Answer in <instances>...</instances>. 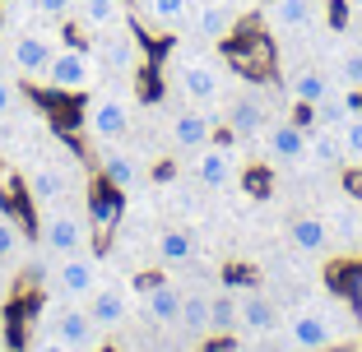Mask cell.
Instances as JSON below:
<instances>
[{"instance_id":"6da1fadb","label":"cell","mask_w":362,"mask_h":352,"mask_svg":"<svg viewBox=\"0 0 362 352\" xmlns=\"http://www.w3.org/2000/svg\"><path fill=\"white\" fill-rule=\"evenodd\" d=\"M284 334H288V348L325 352V348H339V343L362 339V320H358V310H349L339 297H316V301H307V306L288 310Z\"/></svg>"},{"instance_id":"7a4b0ae2","label":"cell","mask_w":362,"mask_h":352,"mask_svg":"<svg viewBox=\"0 0 362 352\" xmlns=\"http://www.w3.org/2000/svg\"><path fill=\"white\" fill-rule=\"evenodd\" d=\"M168 84L177 88L186 102H195V107H214L218 93H223V70H218L209 56L177 47V51L168 56Z\"/></svg>"},{"instance_id":"3957f363","label":"cell","mask_w":362,"mask_h":352,"mask_svg":"<svg viewBox=\"0 0 362 352\" xmlns=\"http://www.w3.org/2000/svg\"><path fill=\"white\" fill-rule=\"evenodd\" d=\"M42 334L61 339L70 352H98V343H103V329L93 324L88 306H79V301H65V297H52V301L42 306Z\"/></svg>"},{"instance_id":"277c9868","label":"cell","mask_w":362,"mask_h":352,"mask_svg":"<svg viewBox=\"0 0 362 352\" xmlns=\"http://www.w3.org/2000/svg\"><path fill=\"white\" fill-rule=\"evenodd\" d=\"M37 236H42V245L52 250L56 260H61V255H79V250H88L93 227H88L84 209H70V204H47L42 223H37Z\"/></svg>"},{"instance_id":"5b68a950","label":"cell","mask_w":362,"mask_h":352,"mask_svg":"<svg viewBox=\"0 0 362 352\" xmlns=\"http://www.w3.org/2000/svg\"><path fill=\"white\" fill-rule=\"evenodd\" d=\"M130 116L135 107L126 93H93L84 102V135L93 144H121L130 135Z\"/></svg>"},{"instance_id":"8992f818","label":"cell","mask_w":362,"mask_h":352,"mask_svg":"<svg viewBox=\"0 0 362 352\" xmlns=\"http://www.w3.org/2000/svg\"><path fill=\"white\" fill-rule=\"evenodd\" d=\"M98 283H103V265H98L88 250L61 255V265H56V274H52V292L65 297V301H88L98 292Z\"/></svg>"},{"instance_id":"52a82bcc","label":"cell","mask_w":362,"mask_h":352,"mask_svg":"<svg viewBox=\"0 0 362 352\" xmlns=\"http://www.w3.org/2000/svg\"><path fill=\"white\" fill-rule=\"evenodd\" d=\"M93 79H98V61L88 51H79V47H61L52 70H47V88L52 93H88Z\"/></svg>"},{"instance_id":"ba28073f","label":"cell","mask_w":362,"mask_h":352,"mask_svg":"<svg viewBox=\"0 0 362 352\" xmlns=\"http://www.w3.org/2000/svg\"><path fill=\"white\" fill-rule=\"evenodd\" d=\"M186 23H191V32L200 37V42H228L237 32V10L228 5V0H200V5H191V14H186Z\"/></svg>"},{"instance_id":"9c48e42d","label":"cell","mask_w":362,"mask_h":352,"mask_svg":"<svg viewBox=\"0 0 362 352\" xmlns=\"http://www.w3.org/2000/svg\"><path fill=\"white\" fill-rule=\"evenodd\" d=\"M56 51L61 47L52 42V37H42V32H19L14 37V70H19L23 79H33V84H47V70H52Z\"/></svg>"},{"instance_id":"30bf717a","label":"cell","mask_w":362,"mask_h":352,"mask_svg":"<svg viewBox=\"0 0 362 352\" xmlns=\"http://www.w3.org/2000/svg\"><path fill=\"white\" fill-rule=\"evenodd\" d=\"M279 324H284V315H279V306L265 297V292H256V288L237 292V334H256V339H265V334H274Z\"/></svg>"},{"instance_id":"8fae6325","label":"cell","mask_w":362,"mask_h":352,"mask_svg":"<svg viewBox=\"0 0 362 352\" xmlns=\"http://www.w3.org/2000/svg\"><path fill=\"white\" fill-rule=\"evenodd\" d=\"M195 181L209 186V190H228V186H237V176H242V162H237L233 149H214V144H204V149H195Z\"/></svg>"},{"instance_id":"7c38bea8","label":"cell","mask_w":362,"mask_h":352,"mask_svg":"<svg viewBox=\"0 0 362 352\" xmlns=\"http://www.w3.org/2000/svg\"><path fill=\"white\" fill-rule=\"evenodd\" d=\"M265 153H269L274 167H298V162H307V130L293 126V121H269Z\"/></svg>"},{"instance_id":"4fadbf2b","label":"cell","mask_w":362,"mask_h":352,"mask_svg":"<svg viewBox=\"0 0 362 352\" xmlns=\"http://www.w3.org/2000/svg\"><path fill=\"white\" fill-rule=\"evenodd\" d=\"M325 232H330V250L339 245V250H358L362 245V204L349 200V195H339V200L330 204V214H325Z\"/></svg>"},{"instance_id":"5bb4252c","label":"cell","mask_w":362,"mask_h":352,"mask_svg":"<svg viewBox=\"0 0 362 352\" xmlns=\"http://www.w3.org/2000/svg\"><path fill=\"white\" fill-rule=\"evenodd\" d=\"M214 139V111L209 107H181L172 116V149L177 153H195Z\"/></svg>"},{"instance_id":"9a60e30c","label":"cell","mask_w":362,"mask_h":352,"mask_svg":"<svg viewBox=\"0 0 362 352\" xmlns=\"http://www.w3.org/2000/svg\"><path fill=\"white\" fill-rule=\"evenodd\" d=\"M284 88L298 107H316L320 97L334 88V79L320 70V65H284Z\"/></svg>"},{"instance_id":"2e32d148","label":"cell","mask_w":362,"mask_h":352,"mask_svg":"<svg viewBox=\"0 0 362 352\" xmlns=\"http://www.w3.org/2000/svg\"><path fill=\"white\" fill-rule=\"evenodd\" d=\"M98 70H107V75H126V79L139 70V42L130 37L126 28L103 32V47H98Z\"/></svg>"},{"instance_id":"e0dca14e","label":"cell","mask_w":362,"mask_h":352,"mask_svg":"<svg viewBox=\"0 0 362 352\" xmlns=\"http://www.w3.org/2000/svg\"><path fill=\"white\" fill-rule=\"evenodd\" d=\"M265 14L279 32H307L320 23V0H269Z\"/></svg>"},{"instance_id":"ac0fdd59","label":"cell","mask_w":362,"mask_h":352,"mask_svg":"<svg viewBox=\"0 0 362 352\" xmlns=\"http://www.w3.org/2000/svg\"><path fill=\"white\" fill-rule=\"evenodd\" d=\"M288 245L298 250V255H311V260H320L325 250H330V232H325V218L320 214H298L293 223H288Z\"/></svg>"},{"instance_id":"d6986e66","label":"cell","mask_w":362,"mask_h":352,"mask_svg":"<svg viewBox=\"0 0 362 352\" xmlns=\"http://www.w3.org/2000/svg\"><path fill=\"white\" fill-rule=\"evenodd\" d=\"M88 315H93V324H98L103 334H117L121 324L130 320L126 292H121V288H103V283H98V292L88 297Z\"/></svg>"},{"instance_id":"ffe728a7","label":"cell","mask_w":362,"mask_h":352,"mask_svg":"<svg viewBox=\"0 0 362 352\" xmlns=\"http://www.w3.org/2000/svg\"><path fill=\"white\" fill-rule=\"evenodd\" d=\"M75 14H79V28L93 32V37L126 23V5L121 0H75Z\"/></svg>"},{"instance_id":"44dd1931","label":"cell","mask_w":362,"mask_h":352,"mask_svg":"<svg viewBox=\"0 0 362 352\" xmlns=\"http://www.w3.org/2000/svg\"><path fill=\"white\" fill-rule=\"evenodd\" d=\"M144 315H149V324H158V329H177L181 292L172 288V283H153V288L144 292Z\"/></svg>"},{"instance_id":"7402d4cb","label":"cell","mask_w":362,"mask_h":352,"mask_svg":"<svg viewBox=\"0 0 362 352\" xmlns=\"http://www.w3.org/2000/svg\"><path fill=\"white\" fill-rule=\"evenodd\" d=\"M209 301H214V292H181L177 329L186 334V339H204V334H209Z\"/></svg>"},{"instance_id":"603a6c76","label":"cell","mask_w":362,"mask_h":352,"mask_svg":"<svg viewBox=\"0 0 362 352\" xmlns=\"http://www.w3.org/2000/svg\"><path fill=\"white\" fill-rule=\"evenodd\" d=\"M311 111H316V126H320V130H339L349 116H358V102H353V93H349V88H339V84H334V88H330L325 97H320V102H316Z\"/></svg>"},{"instance_id":"cb8c5ba5","label":"cell","mask_w":362,"mask_h":352,"mask_svg":"<svg viewBox=\"0 0 362 352\" xmlns=\"http://www.w3.org/2000/svg\"><path fill=\"white\" fill-rule=\"evenodd\" d=\"M103 176L117 186V190H130V186L139 181V167H135L130 153L117 149V144H103Z\"/></svg>"},{"instance_id":"d4e9b609","label":"cell","mask_w":362,"mask_h":352,"mask_svg":"<svg viewBox=\"0 0 362 352\" xmlns=\"http://www.w3.org/2000/svg\"><path fill=\"white\" fill-rule=\"evenodd\" d=\"M28 195L37 204H56V200H65V176L52 167V162H37V167L28 171Z\"/></svg>"},{"instance_id":"484cf974","label":"cell","mask_w":362,"mask_h":352,"mask_svg":"<svg viewBox=\"0 0 362 352\" xmlns=\"http://www.w3.org/2000/svg\"><path fill=\"white\" fill-rule=\"evenodd\" d=\"M228 126H233L237 135H256V126H265V102H260L256 93H242L233 102V111H228Z\"/></svg>"},{"instance_id":"4316f807","label":"cell","mask_w":362,"mask_h":352,"mask_svg":"<svg viewBox=\"0 0 362 352\" xmlns=\"http://www.w3.org/2000/svg\"><path fill=\"white\" fill-rule=\"evenodd\" d=\"M307 162H320V167H334V162H344L339 130H311V135H307Z\"/></svg>"},{"instance_id":"83f0119b","label":"cell","mask_w":362,"mask_h":352,"mask_svg":"<svg viewBox=\"0 0 362 352\" xmlns=\"http://www.w3.org/2000/svg\"><path fill=\"white\" fill-rule=\"evenodd\" d=\"M191 255H195V236L191 232H181V227L158 232V260L163 265H186Z\"/></svg>"},{"instance_id":"f1b7e54d","label":"cell","mask_w":362,"mask_h":352,"mask_svg":"<svg viewBox=\"0 0 362 352\" xmlns=\"http://www.w3.org/2000/svg\"><path fill=\"white\" fill-rule=\"evenodd\" d=\"M334 84L349 88V93H358L362 88V47H344L339 56H334Z\"/></svg>"},{"instance_id":"f546056e","label":"cell","mask_w":362,"mask_h":352,"mask_svg":"<svg viewBox=\"0 0 362 352\" xmlns=\"http://www.w3.org/2000/svg\"><path fill=\"white\" fill-rule=\"evenodd\" d=\"M209 334H237V292H218L209 301Z\"/></svg>"},{"instance_id":"4dcf8cb0","label":"cell","mask_w":362,"mask_h":352,"mask_svg":"<svg viewBox=\"0 0 362 352\" xmlns=\"http://www.w3.org/2000/svg\"><path fill=\"white\" fill-rule=\"evenodd\" d=\"M144 10L158 28H181L186 14H191V0H144Z\"/></svg>"},{"instance_id":"1f68e13d","label":"cell","mask_w":362,"mask_h":352,"mask_svg":"<svg viewBox=\"0 0 362 352\" xmlns=\"http://www.w3.org/2000/svg\"><path fill=\"white\" fill-rule=\"evenodd\" d=\"M339 149H344V162L362 167V111H358V116H349V121L339 126Z\"/></svg>"},{"instance_id":"d6a6232c","label":"cell","mask_w":362,"mask_h":352,"mask_svg":"<svg viewBox=\"0 0 362 352\" xmlns=\"http://www.w3.org/2000/svg\"><path fill=\"white\" fill-rule=\"evenodd\" d=\"M19 250H23V236H19V227H14L10 218L0 214V265H14V260H19Z\"/></svg>"},{"instance_id":"836d02e7","label":"cell","mask_w":362,"mask_h":352,"mask_svg":"<svg viewBox=\"0 0 362 352\" xmlns=\"http://www.w3.org/2000/svg\"><path fill=\"white\" fill-rule=\"evenodd\" d=\"M28 5L47 19H70V10H75V0H28Z\"/></svg>"},{"instance_id":"e575fe53","label":"cell","mask_w":362,"mask_h":352,"mask_svg":"<svg viewBox=\"0 0 362 352\" xmlns=\"http://www.w3.org/2000/svg\"><path fill=\"white\" fill-rule=\"evenodd\" d=\"M14 102H19V88H14V79L0 75V116H5V111H14Z\"/></svg>"},{"instance_id":"d590c367","label":"cell","mask_w":362,"mask_h":352,"mask_svg":"<svg viewBox=\"0 0 362 352\" xmlns=\"http://www.w3.org/2000/svg\"><path fill=\"white\" fill-rule=\"evenodd\" d=\"M28 352H70L61 339H52V334H42V339H33L28 343Z\"/></svg>"},{"instance_id":"8d00e7d4","label":"cell","mask_w":362,"mask_h":352,"mask_svg":"<svg viewBox=\"0 0 362 352\" xmlns=\"http://www.w3.org/2000/svg\"><path fill=\"white\" fill-rule=\"evenodd\" d=\"M5 334H10V324H5V310H0V348H5Z\"/></svg>"},{"instance_id":"74e56055","label":"cell","mask_w":362,"mask_h":352,"mask_svg":"<svg viewBox=\"0 0 362 352\" xmlns=\"http://www.w3.org/2000/svg\"><path fill=\"white\" fill-rule=\"evenodd\" d=\"M344 10H353V14H362V0H344Z\"/></svg>"},{"instance_id":"f35d334b","label":"cell","mask_w":362,"mask_h":352,"mask_svg":"<svg viewBox=\"0 0 362 352\" xmlns=\"http://www.w3.org/2000/svg\"><path fill=\"white\" fill-rule=\"evenodd\" d=\"M358 320H362V278H358Z\"/></svg>"}]
</instances>
